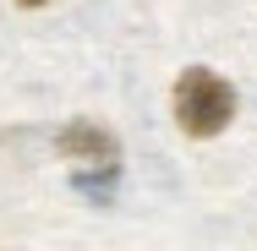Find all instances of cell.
Returning a JSON list of instances; mask_svg holds the SVG:
<instances>
[{"mask_svg":"<svg viewBox=\"0 0 257 251\" xmlns=\"http://www.w3.org/2000/svg\"><path fill=\"white\" fill-rule=\"evenodd\" d=\"M170 104H175V126L186 137H219L235 120V88L219 71H208V66H186L175 77Z\"/></svg>","mask_w":257,"mask_h":251,"instance_id":"obj_1","label":"cell"},{"mask_svg":"<svg viewBox=\"0 0 257 251\" xmlns=\"http://www.w3.org/2000/svg\"><path fill=\"white\" fill-rule=\"evenodd\" d=\"M115 175H120V164H93L88 175H77V191H82V197H93V202L104 207V202L115 197Z\"/></svg>","mask_w":257,"mask_h":251,"instance_id":"obj_3","label":"cell"},{"mask_svg":"<svg viewBox=\"0 0 257 251\" xmlns=\"http://www.w3.org/2000/svg\"><path fill=\"white\" fill-rule=\"evenodd\" d=\"M17 6H50V0H17Z\"/></svg>","mask_w":257,"mask_h":251,"instance_id":"obj_4","label":"cell"},{"mask_svg":"<svg viewBox=\"0 0 257 251\" xmlns=\"http://www.w3.org/2000/svg\"><path fill=\"white\" fill-rule=\"evenodd\" d=\"M60 158H82V164H120V142L104 131L99 120H71L60 137H55Z\"/></svg>","mask_w":257,"mask_h":251,"instance_id":"obj_2","label":"cell"}]
</instances>
